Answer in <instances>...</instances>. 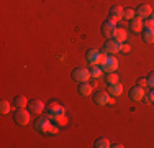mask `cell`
I'll use <instances>...</instances> for the list:
<instances>
[{
	"instance_id": "cell-1",
	"label": "cell",
	"mask_w": 154,
	"mask_h": 148,
	"mask_svg": "<svg viewBox=\"0 0 154 148\" xmlns=\"http://www.w3.org/2000/svg\"><path fill=\"white\" fill-rule=\"evenodd\" d=\"M85 58H87V61H89L90 66H100L102 63H103V59L107 58V53L98 51V50H89L85 53Z\"/></svg>"
},
{
	"instance_id": "cell-2",
	"label": "cell",
	"mask_w": 154,
	"mask_h": 148,
	"mask_svg": "<svg viewBox=\"0 0 154 148\" xmlns=\"http://www.w3.org/2000/svg\"><path fill=\"white\" fill-rule=\"evenodd\" d=\"M100 68L103 72H116V69H118V59L115 58V54H107V58L103 59Z\"/></svg>"
},
{
	"instance_id": "cell-3",
	"label": "cell",
	"mask_w": 154,
	"mask_h": 148,
	"mask_svg": "<svg viewBox=\"0 0 154 148\" xmlns=\"http://www.w3.org/2000/svg\"><path fill=\"white\" fill-rule=\"evenodd\" d=\"M51 125H53V122H51L49 117H39V118H36V120H35V130L39 132V133L48 135V133H49Z\"/></svg>"
},
{
	"instance_id": "cell-4",
	"label": "cell",
	"mask_w": 154,
	"mask_h": 148,
	"mask_svg": "<svg viewBox=\"0 0 154 148\" xmlns=\"http://www.w3.org/2000/svg\"><path fill=\"white\" fill-rule=\"evenodd\" d=\"M94 102L97 104V105H112V104L115 102V97H112L107 91L105 92L100 91V92H95L94 94Z\"/></svg>"
},
{
	"instance_id": "cell-5",
	"label": "cell",
	"mask_w": 154,
	"mask_h": 148,
	"mask_svg": "<svg viewBox=\"0 0 154 148\" xmlns=\"http://www.w3.org/2000/svg\"><path fill=\"white\" fill-rule=\"evenodd\" d=\"M90 69H85V68H75L74 71H72V79L75 81V82H89L90 79Z\"/></svg>"
},
{
	"instance_id": "cell-6",
	"label": "cell",
	"mask_w": 154,
	"mask_h": 148,
	"mask_svg": "<svg viewBox=\"0 0 154 148\" xmlns=\"http://www.w3.org/2000/svg\"><path fill=\"white\" fill-rule=\"evenodd\" d=\"M48 114H49V117H56V115H64L66 114V107L64 104L61 102H51L49 105H48Z\"/></svg>"
},
{
	"instance_id": "cell-7",
	"label": "cell",
	"mask_w": 154,
	"mask_h": 148,
	"mask_svg": "<svg viewBox=\"0 0 154 148\" xmlns=\"http://www.w3.org/2000/svg\"><path fill=\"white\" fill-rule=\"evenodd\" d=\"M15 122L18 125H21V127H25V125H28L30 124V112H28V110H25V109H18L17 112H15Z\"/></svg>"
},
{
	"instance_id": "cell-8",
	"label": "cell",
	"mask_w": 154,
	"mask_h": 148,
	"mask_svg": "<svg viewBox=\"0 0 154 148\" xmlns=\"http://www.w3.org/2000/svg\"><path fill=\"white\" fill-rule=\"evenodd\" d=\"M130 97H131V101H134V102L144 101V99H146V91H144V87H141V86L131 87V89H130Z\"/></svg>"
},
{
	"instance_id": "cell-9",
	"label": "cell",
	"mask_w": 154,
	"mask_h": 148,
	"mask_svg": "<svg viewBox=\"0 0 154 148\" xmlns=\"http://www.w3.org/2000/svg\"><path fill=\"white\" fill-rule=\"evenodd\" d=\"M103 53H107V54L120 53V43H118V41H115L113 38H108L107 41L103 43Z\"/></svg>"
},
{
	"instance_id": "cell-10",
	"label": "cell",
	"mask_w": 154,
	"mask_h": 148,
	"mask_svg": "<svg viewBox=\"0 0 154 148\" xmlns=\"http://www.w3.org/2000/svg\"><path fill=\"white\" fill-rule=\"evenodd\" d=\"M151 15H152V7L149 5V3H141V5L136 8V17L143 18V20L149 18Z\"/></svg>"
},
{
	"instance_id": "cell-11",
	"label": "cell",
	"mask_w": 154,
	"mask_h": 148,
	"mask_svg": "<svg viewBox=\"0 0 154 148\" xmlns=\"http://www.w3.org/2000/svg\"><path fill=\"white\" fill-rule=\"evenodd\" d=\"M115 30H116V21L110 20V18L107 21H103V25H102V33H103L105 38H112V35H113Z\"/></svg>"
},
{
	"instance_id": "cell-12",
	"label": "cell",
	"mask_w": 154,
	"mask_h": 148,
	"mask_svg": "<svg viewBox=\"0 0 154 148\" xmlns=\"http://www.w3.org/2000/svg\"><path fill=\"white\" fill-rule=\"evenodd\" d=\"M123 13H125V10L120 5H113L112 8H110V12H108V18L113 20V21H120L123 18Z\"/></svg>"
},
{
	"instance_id": "cell-13",
	"label": "cell",
	"mask_w": 154,
	"mask_h": 148,
	"mask_svg": "<svg viewBox=\"0 0 154 148\" xmlns=\"http://www.w3.org/2000/svg\"><path fill=\"white\" fill-rule=\"evenodd\" d=\"M28 109L31 114H41L45 110V102L39 101V99H33L31 102H28Z\"/></svg>"
},
{
	"instance_id": "cell-14",
	"label": "cell",
	"mask_w": 154,
	"mask_h": 148,
	"mask_svg": "<svg viewBox=\"0 0 154 148\" xmlns=\"http://www.w3.org/2000/svg\"><path fill=\"white\" fill-rule=\"evenodd\" d=\"M130 30L133 33H141L143 30H144V21H143V18L134 17L133 20H130Z\"/></svg>"
},
{
	"instance_id": "cell-15",
	"label": "cell",
	"mask_w": 154,
	"mask_h": 148,
	"mask_svg": "<svg viewBox=\"0 0 154 148\" xmlns=\"http://www.w3.org/2000/svg\"><path fill=\"white\" fill-rule=\"evenodd\" d=\"M107 92L112 95V97H120V95L123 94V86H122L120 82H116V84H108Z\"/></svg>"
},
{
	"instance_id": "cell-16",
	"label": "cell",
	"mask_w": 154,
	"mask_h": 148,
	"mask_svg": "<svg viewBox=\"0 0 154 148\" xmlns=\"http://www.w3.org/2000/svg\"><path fill=\"white\" fill-rule=\"evenodd\" d=\"M126 30L125 28H116L115 31H113V35H112V38L115 40V41H118V43H125L126 41Z\"/></svg>"
},
{
	"instance_id": "cell-17",
	"label": "cell",
	"mask_w": 154,
	"mask_h": 148,
	"mask_svg": "<svg viewBox=\"0 0 154 148\" xmlns=\"http://www.w3.org/2000/svg\"><path fill=\"white\" fill-rule=\"evenodd\" d=\"M143 40H144L148 44H152L154 43V28H146L144 27V30H143Z\"/></svg>"
},
{
	"instance_id": "cell-18",
	"label": "cell",
	"mask_w": 154,
	"mask_h": 148,
	"mask_svg": "<svg viewBox=\"0 0 154 148\" xmlns=\"http://www.w3.org/2000/svg\"><path fill=\"white\" fill-rule=\"evenodd\" d=\"M51 118V122L53 124H56L57 127H66V125L69 124V118L66 117V114L64 115H56V117H49Z\"/></svg>"
},
{
	"instance_id": "cell-19",
	"label": "cell",
	"mask_w": 154,
	"mask_h": 148,
	"mask_svg": "<svg viewBox=\"0 0 154 148\" xmlns=\"http://www.w3.org/2000/svg\"><path fill=\"white\" fill-rule=\"evenodd\" d=\"M92 91H94V86H92V84H89V82H80V86H79V94H80V95H90V94H92Z\"/></svg>"
},
{
	"instance_id": "cell-20",
	"label": "cell",
	"mask_w": 154,
	"mask_h": 148,
	"mask_svg": "<svg viewBox=\"0 0 154 148\" xmlns=\"http://www.w3.org/2000/svg\"><path fill=\"white\" fill-rule=\"evenodd\" d=\"M13 105L18 107V109H25V107L28 105V99L25 97V95H17V97L13 99Z\"/></svg>"
},
{
	"instance_id": "cell-21",
	"label": "cell",
	"mask_w": 154,
	"mask_h": 148,
	"mask_svg": "<svg viewBox=\"0 0 154 148\" xmlns=\"http://www.w3.org/2000/svg\"><path fill=\"white\" fill-rule=\"evenodd\" d=\"M95 148H108L112 146V143H110V140L107 138V137H100V138L95 140Z\"/></svg>"
},
{
	"instance_id": "cell-22",
	"label": "cell",
	"mask_w": 154,
	"mask_h": 148,
	"mask_svg": "<svg viewBox=\"0 0 154 148\" xmlns=\"http://www.w3.org/2000/svg\"><path fill=\"white\" fill-rule=\"evenodd\" d=\"M10 109H12V105H10L8 101H0V114H2V115L10 114Z\"/></svg>"
},
{
	"instance_id": "cell-23",
	"label": "cell",
	"mask_w": 154,
	"mask_h": 148,
	"mask_svg": "<svg viewBox=\"0 0 154 148\" xmlns=\"http://www.w3.org/2000/svg\"><path fill=\"white\" fill-rule=\"evenodd\" d=\"M105 81H107V84H116V82H120V77L116 72H107Z\"/></svg>"
},
{
	"instance_id": "cell-24",
	"label": "cell",
	"mask_w": 154,
	"mask_h": 148,
	"mask_svg": "<svg viewBox=\"0 0 154 148\" xmlns=\"http://www.w3.org/2000/svg\"><path fill=\"white\" fill-rule=\"evenodd\" d=\"M102 68L100 66H92L90 68V76H92V79H98V77H102Z\"/></svg>"
},
{
	"instance_id": "cell-25",
	"label": "cell",
	"mask_w": 154,
	"mask_h": 148,
	"mask_svg": "<svg viewBox=\"0 0 154 148\" xmlns=\"http://www.w3.org/2000/svg\"><path fill=\"white\" fill-rule=\"evenodd\" d=\"M134 17H136V10H133V8H126V10H125L123 18H126V20H133Z\"/></svg>"
},
{
	"instance_id": "cell-26",
	"label": "cell",
	"mask_w": 154,
	"mask_h": 148,
	"mask_svg": "<svg viewBox=\"0 0 154 148\" xmlns=\"http://www.w3.org/2000/svg\"><path fill=\"white\" fill-rule=\"evenodd\" d=\"M130 51H131V44L130 43H126V41L120 43V53H122V54H128Z\"/></svg>"
},
{
	"instance_id": "cell-27",
	"label": "cell",
	"mask_w": 154,
	"mask_h": 148,
	"mask_svg": "<svg viewBox=\"0 0 154 148\" xmlns=\"http://www.w3.org/2000/svg\"><path fill=\"white\" fill-rule=\"evenodd\" d=\"M146 79H148V86L151 87V89H154V71L149 72V76L146 77Z\"/></svg>"
},
{
	"instance_id": "cell-28",
	"label": "cell",
	"mask_w": 154,
	"mask_h": 148,
	"mask_svg": "<svg viewBox=\"0 0 154 148\" xmlns=\"http://www.w3.org/2000/svg\"><path fill=\"white\" fill-rule=\"evenodd\" d=\"M59 128H61V127H57L56 124H53V125H51V128H49V133H48V135H57V133H59Z\"/></svg>"
},
{
	"instance_id": "cell-29",
	"label": "cell",
	"mask_w": 154,
	"mask_h": 148,
	"mask_svg": "<svg viewBox=\"0 0 154 148\" xmlns=\"http://www.w3.org/2000/svg\"><path fill=\"white\" fill-rule=\"evenodd\" d=\"M146 102L148 104H154V89L148 92V95H146Z\"/></svg>"
},
{
	"instance_id": "cell-30",
	"label": "cell",
	"mask_w": 154,
	"mask_h": 148,
	"mask_svg": "<svg viewBox=\"0 0 154 148\" xmlns=\"http://www.w3.org/2000/svg\"><path fill=\"white\" fill-rule=\"evenodd\" d=\"M136 86L146 87V86H148V79H146V77H139V79L136 81Z\"/></svg>"
},
{
	"instance_id": "cell-31",
	"label": "cell",
	"mask_w": 154,
	"mask_h": 148,
	"mask_svg": "<svg viewBox=\"0 0 154 148\" xmlns=\"http://www.w3.org/2000/svg\"><path fill=\"white\" fill-rule=\"evenodd\" d=\"M112 146H113V148H123L122 143H112Z\"/></svg>"
}]
</instances>
